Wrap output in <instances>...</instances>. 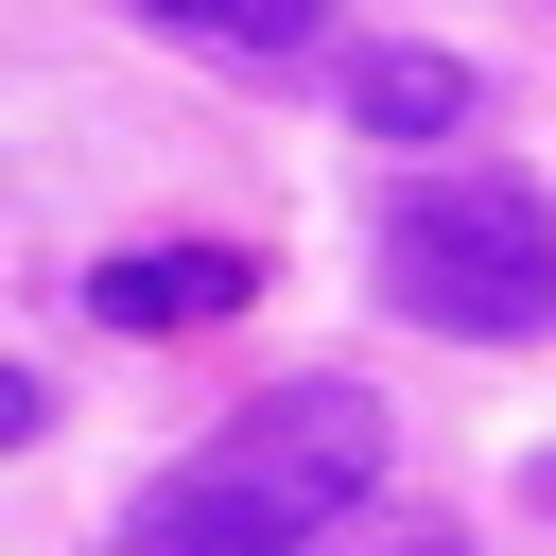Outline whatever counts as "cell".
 <instances>
[{
  "label": "cell",
  "mask_w": 556,
  "mask_h": 556,
  "mask_svg": "<svg viewBox=\"0 0 556 556\" xmlns=\"http://www.w3.org/2000/svg\"><path fill=\"white\" fill-rule=\"evenodd\" d=\"M243 243H122L104 278H87V313L104 330H208V313H243Z\"/></svg>",
  "instance_id": "3"
},
{
  "label": "cell",
  "mask_w": 556,
  "mask_h": 556,
  "mask_svg": "<svg viewBox=\"0 0 556 556\" xmlns=\"http://www.w3.org/2000/svg\"><path fill=\"white\" fill-rule=\"evenodd\" d=\"M486 87H469V52H434V35H382V52H348V122L365 139H452Z\"/></svg>",
  "instance_id": "4"
},
{
  "label": "cell",
  "mask_w": 556,
  "mask_h": 556,
  "mask_svg": "<svg viewBox=\"0 0 556 556\" xmlns=\"http://www.w3.org/2000/svg\"><path fill=\"white\" fill-rule=\"evenodd\" d=\"M400 556H452V539H400Z\"/></svg>",
  "instance_id": "7"
},
{
  "label": "cell",
  "mask_w": 556,
  "mask_h": 556,
  "mask_svg": "<svg viewBox=\"0 0 556 556\" xmlns=\"http://www.w3.org/2000/svg\"><path fill=\"white\" fill-rule=\"evenodd\" d=\"M156 35H208V52H313L330 0H139Z\"/></svg>",
  "instance_id": "5"
},
{
  "label": "cell",
  "mask_w": 556,
  "mask_h": 556,
  "mask_svg": "<svg viewBox=\"0 0 556 556\" xmlns=\"http://www.w3.org/2000/svg\"><path fill=\"white\" fill-rule=\"evenodd\" d=\"M365 486H382V400L365 382H278L139 486V556H313V521H348Z\"/></svg>",
  "instance_id": "1"
},
{
  "label": "cell",
  "mask_w": 556,
  "mask_h": 556,
  "mask_svg": "<svg viewBox=\"0 0 556 556\" xmlns=\"http://www.w3.org/2000/svg\"><path fill=\"white\" fill-rule=\"evenodd\" d=\"M539 504H556V452H539Z\"/></svg>",
  "instance_id": "6"
},
{
  "label": "cell",
  "mask_w": 556,
  "mask_h": 556,
  "mask_svg": "<svg viewBox=\"0 0 556 556\" xmlns=\"http://www.w3.org/2000/svg\"><path fill=\"white\" fill-rule=\"evenodd\" d=\"M382 295L417 330H469V348H521L556 330V208L504 174V156H434L382 191Z\"/></svg>",
  "instance_id": "2"
}]
</instances>
